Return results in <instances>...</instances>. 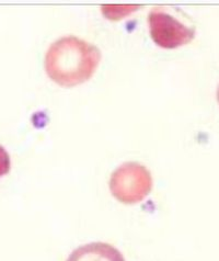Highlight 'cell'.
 I'll use <instances>...</instances> for the list:
<instances>
[{"instance_id": "obj_3", "label": "cell", "mask_w": 219, "mask_h": 261, "mask_svg": "<svg viewBox=\"0 0 219 261\" xmlns=\"http://www.w3.org/2000/svg\"><path fill=\"white\" fill-rule=\"evenodd\" d=\"M148 23L152 41L162 48L183 46L195 36L194 28L186 27L161 8H155L149 12Z\"/></svg>"}, {"instance_id": "obj_5", "label": "cell", "mask_w": 219, "mask_h": 261, "mask_svg": "<svg viewBox=\"0 0 219 261\" xmlns=\"http://www.w3.org/2000/svg\"><path fill=\"white\" fill-rule=\"evenodd\" d=\"M137 9L136 6H104L102 8V12L105 14V17L108 19H119V14L121 18L125 17L126 13H130Z\"/></svg>"}, {"instance_id": "obj_2", "label": "cell", "mask_w": 219, "mask_h": 261, "mask_svg": "<svg viewBox=\"0 0 219 261\" xmlns=\"http://www.w3.org/2000/svg\"><path fill=\"white\" fill-rule=\"evenodd\" d=\"M152 189L150 171L142 164L124 163L116 168L110 179L113 197L125 204L142 202Z\"/></svg>"}, {"instance_id": "obj_6", "label": "cell", "mask_w": 219, "mask_h": 261, "mask_svg": "<svg viewBox=\"0 0 219 261\" xmlns=\"http://www.w3.org/2000/svg\"><path fill=\"white\" fill-rule=\"evenodd\" d=\"M10 156L2 145H0V178L6 176L10 171Z\"/></svg>"}, {"instance_id": "obj_1", "label": "cell", "mask_w": 219, "mask_h": 261, "mask_svg": "<svg viewBox=\"0 0 219 261\" xmlns=\"http://www.w3.org/2000/svg\"><path fill=\"white\" fill-rule=\"evenodd\" d=\"M100 49L76 36L58 39L47 49L45 70L62 87H75L89 81L100 61Z\"/></svg>"}, {"instance_id": "obj_4", "label": "cell", "mask_w": 219, "mask_h": 261, "mask_svg": "<svg viewBox=\"0 0 219 261\" xmlns=\"http://www.w3.org/2000/svg\"><path fill=\"white\" fill-rule=\"evenodd\" d=\"M66 261H125V259L112 245L90 243L75 249Z\"/></svg>"}, {"instance_id": "obj_7", "label": "cell", "mask_w": 219, "mask_h": 261, "mask_svg": "<svg viewBox=\"0 0 219 261\" xmlns=\"http://www.w3.org/2000/svg\"><path fill=\"white\" fill-rule=\"evenodd\" d=\"M217 99H218V102H219V87H218V90H217Z\"/></svg>"}]
</instances>
